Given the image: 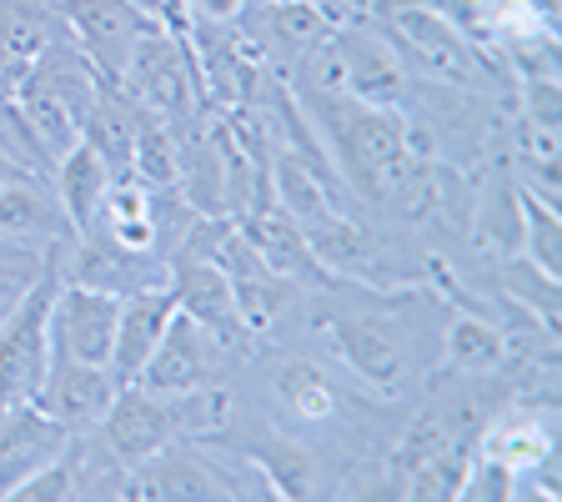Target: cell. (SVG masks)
I'll return each mask as SVG.
<instances>
[{
    "mask_svg": "<svg viewBox=\"0 0 562 502\" xmlns=\"http://www.w3.org/2000/svg\"><path fill=\"white\" fill-rule=\"evenodd\" d=\"M312 105L316 111L306 116L327 131L322 146H331V166H341L351 187H362V197L397 201L417 187V146L397 105H362L347 91H312Z\"/></svg>",
    "mask_w": 562,
    "mask_h": 502,
    "instance_id": "6da1fadb",
    "label": "cell"
},
{
    "mask_svg": "<svg viewBox=\"0 0 562 502\" xmlns=\"http://www.w3.org/2000/svg\"><path fill=\"white\" fill-rule=\"evenodd\" d=\"M216 417H222V398L216 392H181V398H171V392H151L140 382H121L116 402L101 417V433L111 457L131 472L136 462L161 453L166 443H176L187 427H206Z\"/></svg>",
    "mask_w": 562,
    "mask_h": 502,
    "instance_id": "7a4b0ae2",
    "label": "cell"
},
{
    "mask_svg": "<svg viewBox=\"0 0 562 502\" xmlns=\"http://www.w3.org/2000/svg\"><path fill=\"white\" fill-rule=\"evenodd\" d=\"M60 246H46V267L35 287L0 322V412L41 398L50 367V302L60 292Z\"/></svg>",
    "mask_w": 562,
    "mask_h": 502,
    "instance_id": "3957f363",
    "label": "cell"
},
{
    "mask_svg": "<svg viewBox=\"0 0 562 502\" xmlns=\"http://www.w3.org/2000/svg\"><path fill=\"white\" fill-rule=\"evenodd\" d=\"M376 21L386 31V46L397 51L402 66H417L422 76H442V81L477 86L487 70V51L472 46L468 35H457L437 11H427L422 0H376Z\"/></svg>",
    "mask_w": 562,
    "mask_h": 502,
    "instance_id": "277c9868",
    "label": "cell"
},
{
    "mask_svg": "<svg viewBox=\"0 0 562 502\" xmlns=\"http://www.w3.org/2000/svg\"><path fill=\"white\" fill-rule=\"evenodd\" d=\"M121 86L131 91V101L140 111H151L161 121L187 116L191 101L201 96V76H196V56H191V31H146L136 41L126 60V76Z\"/></svg>",
    "mask_w": 562,
    "mask_h": 502,
    "instance_id": "5b68a950",
    "label": "cell"
},
{
    "mask_svg": "<svg viewBox=\"0 0 562 502\" xmlns=\"http://www.w3.org/2000/svg\"><path fill=\"white\" fill-rule=\"evenodd\" d=\"M66 21L76 25V51L95 66L101 86H121L136 41L161 25L140 0H66Z\"/></svg>",
    "mask_w": 562,
    "mask_h": 502,
    "instance_id": "8992f818",
    "label": "cell"
},
{
    "mask_svg": "<svg viewBox=\"0 0 562 502\" xmlns=\"http://www.w3.org/2000/svg\"><path fill=\"white\" fill-rule=\"evenodd\" d=\"M116 316H121L116 292H101V287L60 277V292H56V302H50V357L111 367Z\"/></svg>",
    "mask_w": 562,
    "mask_h": 502,
    "instance_id": "52a82bcc",
    "label": "cell"
},
{
    "mask_svg": "<svg viewBox=\"0 0 562 502\" xmlns=\"http://www.w3.org/2000/svg\"><path fill=\"white\" fill-rule=\"evenodd\" d=\"M191 56H196L201 96L211 105H226V111H246L251 105V96L261 86V56L251 35L232 31V25H201L196 41H191Z\"/></svg>",
    "mask_w": 562,
    "mask_h": 502,
    "instance_id": "ba28073f",
    "label": "cell"
},
{
    "mask_svg": "<svg viewBox=\"0 0 562 502\" xmlns=\"http://www.w3.org/2000/svg\"><path fill=\"white\" fill-rule=\"evenodd\" d=\"M126 498H161V502H226L241 498L236 482L222 478L216 462L196 453V447H176L166 443L161 453H151L146 462L126 472Z\"/></svg>",
    "mask_w": 562,
    "mask_h": 502,
    "instance_id": "9c48e42d",
    "label": "cell"
},
{
    "mask_svg": "<svg viewBox=\"0 0 562 502\" xmlns=\"http://www.w3.org/2000/svg\"><path fill=\"white\" fill-rule=\"evenodd\" d=\"M66 443H70V427L60 417H50L41 402H21V408L0 412V498H11Z\"/></svg>",
    "mask_w": 562,
    "mask_h": 502,
    "instance_id": "30bf717a",
    "label": "cell"
},
{
    "mask_svg": "<svg viewBox=\"0 0 562 502\" xmlns=\"http://www.w3.org/2000/svg\"><path fill=\"white\" fill-rule=\"evenodd\" d=\"M331 46H337V60H341V91H347L351 101L397 105L407 66L397 60V51L386 46V35H372L357 21H347L331 31Z\"/></svg>",
    "mask_w": 562,
    "mask_h": 502,
    "instance_id": "8fae6325",
    "label": "cell"
},
{
    "mask_svg": "<svg viewBox=\"0 0 562 502\" xmlns=\"http://www.w3.org/2000/svg\"><path fill=\"white\" fill-rule=\"evenodd\" d=\"M211 367H216V337H211L201 322H191L187 312H176L166 337L156 342L151 362L140 367L136 382L151 387V392L181 398V392H201V387H206Z\"/></svg>",
    "mask_w": 562,
    "mask_h": 502,
    "instance_id": "7c38bea8",
    "label": "cell"
},
{
    "mask_svg": "<svg viewBox=\"0 0 562 502\" xmlns=\"http://www.w3.org/2000/svg\"><path fill=\"white\" fill-rule=\"evenodd\" d=\"M327 337H331V347H337V357L362 377L367 387L392 392V387L402 382V357H407V352H402V337L392 322H382V316H331Z\"/></svg>",
    "mask_w": 562,
    "mask_h": 502,
    "instance_id": "4fadbf2b",
    "label": "cell"
},
{
    "mask_svg": "<svg viewBox=\"0 0 562 502\" xmlns=\"http://www.w3.org/2000/svg\"><path fill=\"white\" fill-rule=\"evenodd\" d=\"M116 372L111 367H91V362H70V357H50L46 382H41V408L50 417H60L76 433V427H91L105 417V408L116 402Z\"/></svg>",
    "mask_w": 562,
    "mask_h": 502,
    "instance_id": "5bb4252c",
    "label": "cell"
},
{
    "mask_svg": "<svg viewBox=\"0 0 562 502\" xmlns=\"http://www.w3.org/2000/svg\"><path fill=\"white\" fill-rule=\"evenodd\" d=\"M171 292H176V312H187L191 322H201L211 337H236V332H241L232 277L216 267L211 252H196V246H191L187 257L176 261Z\"/></svg>",
    "mask_w": 562,
    "mask_h": 502,
    "instance_id": "9a60e30c",
    "label": "cell"
},
{
    "mask_svg": "<svg viewBox=\"0 0 562 502\" xmlns=\"http://www.w3.org/2000/svg\"><path fill=\"white\" fill-rule=\"evenodd\" d=\"M176 316V292L171 287H140V292L121 297V316H116V347H111V372L116 382H136L140 367L151 362L156 342L166 337Z\"/></svg>",
    "mask_w": 562,
    "mask_h": 502,
    "instance_id": "2e32d148",
    "label": "cell"
},
{
    "mask_svg": "<svg viewBox=\"0 0 562 502\" xmlns=\"http://www.w3.org/2000/svg\"><path fill=\"white\" fill-rule=\"evenodd\" d=\"M241 236L251 242V252H257L261 261H267V271H277L281 281H312L322 277V261H316L312 242H306L302 222H296L292 211H281L277 201L261 211H246L241 216Z\"/></svg>",
    "mask_w": 562,
    "mask_h": 502,
    "instance_id": "e0dca14e",
    "label": "cell"
},
{
    "mask_svg": "<svg viewBox=\"0 0 562 502\" xmlns=\"http://www.w3.org/2000/svg\"><path fill=\"white\" fill-rule=\"evenodd\" d=\"M66 226H70V216L60 211V201L41 187V176L0 191V236L56 246V242H66Z\"/></svg>",
    "mask_w": 562,
    "mask_h": 502,
    "instance_id": "ac0fdd59",
    "label": "cell"
},
{
    "mask_svg": "<svg viewBox=\"0 0 562 502\" xmlns=\"http://www.w3.org/2000/svg\"><path fill=\"white\" fill-rule=\"evenodd\" d=\"M111 166L101 161V152H95L91 141H76L66 156L56 161V191H60V211L70 216V226L76 232H86L91 226V216L101 211L105 191H111Z\"/></svg>",
    "mask_w": 562,
    "mask_h": 502,
    "instance_id": "d6986e66",
    "label": "cell"
},
{
    "mask_svg": "<svg viewBox=\"0 0 562 502\" xmlns=\"http://www.w3.org/2000/svg\"><path fill=\"white\" fill-rule=\"evenodd\" d=\"M50 46H56V35H50L46 0H0V60L15 76V86Z\"/></svg>",
    "mask_w": 562,
    "mask_h": 502,
    "instance_id": "ffe728a7",
    "label": "cell"
},
{
    "mask_svg": "<svg viewBox=\"0 0 562 502\" xmlns=\"http://www.w3.org/2000/svg\"><path fill=\"white\" fill-rule=\"evenodd\" d=\"M271 176H277V207L281 211H292L302 226L322 222V216H331L337 207V187H331L322 171H312V166L302 161V156L292 152H277V161H271Z\"/></svg>",
    "mask_w": 562,
    "mask_h": 502,
    "instance_id": "44dd1931",
    "label": "cell"
},
{
    "mask_svg": "<svg viewBox=\"0 0 562 502\" xmlns=\"http://www.w3.org/2000/svg\"><path fill=\"white\" fill-rule=\"evenodd\" d=\"M482 453L497 457V462H507V468L522 478V472L532 468H548L552 462V417H527V412H517V417H507L503 427H492V437L482 443Z\"/></svg>",
    "mask_w": 562,
    "mask_h": 502,
    "instance_id": "7402d4cb",
    "label": "cell"
},
{
    "mask_svg": "<svg viewBox=\"0 0 562 502\" xmlns=\"http://www.w3.org/2000/svg\"><path fill=\"white\" fill-rule=\"evenodd\" d=\"M513 197H517V211H522L527 261L562 281V211H558V201L538 197L532 187H513Z\"/></svg>",
    "mask_w": 562,
    "mask_h": 502,
    "instance_id": "603a6c76",
    "label": "cell"
},
{
    "mask_svg": "<svg viewBox=\"0 0 562 502\" xmlns=\"http://www.w3.org/2000/svg\"><path fill=\"white\" fill-rule=\"evenodd\" d=\"M131 171L146 181L151 191H171L181 181V146H176L171 126L161 116H140V131H136V146H131Z\"/></svg>",
    "mask_w": 562,
    "mask_h": 502,
    "instance_id": "cb8c5ba5",
    "label": "cell"
},
{
    "mask_svg": "<svg viewBox=\"0 0 562 502\" xmlns=\"http://www.w3.org/2000/svg\"><path fill=\"white\" fill-rule=\"evenodd\" d=\"M81 478H86V447L70 437L46 468L31 472V478L11 492V502H70L76 492H81Z\"/></svg>",
    "mask_w": 562,
    "mask_h": 502,
    "instance_id": "d4e9b609",
    "label": "cell"
},
{
    "mask_svg": "<svg viewBox=\"0 0 562 502\" xmlns=\"http://www.w3.org/2000/svg\"><path fill=\"white\" fill-rule=\"evenodd\" d=\"M251 462H257V472H267L271 478V488L281 492V498H312L316 492V462H312V453H302L296 443H261V447H251Z\"/></svg>",
    "mask_w": 562,
    "mask_h": 502,
    "instance_id": "484cf974",
    "label": "cell"
},
{
    "mask_svg": "<svg viewBox=\"0 0 562 502\" xmlns=\"http://www.w3.org/2000/svg\"><path fill=\"white\" fill-rule=\"evenodd\" d=\"M447 357L462 372H492L507 357V337L482 316H457L452 332H447Z\"/></svg>",
    "mask_w": 562,
    "mask_h": 502,
    "instance_id": "4316f807",
    "label": "cell"
},
{
    "mask_svg": "<svg viewBox=\"0 0 562 502\" xmlns=\"http://www.w3.org/2000/svg\"><path fill=\"white\" fill-rule=\"evenodd\" d=\"M41 267H46V252H35V246H25V242L0 246V316L31 292Z\"/></svg>",
    "mask_w": 562,
    "mask_h": 502,
    "instance_id": "83f0119b",
    "label": "cell"
},
{
    "mask_svg": "<svg viewBox=\"0 0 562 502\" xmlns=\"http://www.w3.org/2000/svg\"><path fill=\"white\" fill-rule=\"evenodd\" d=\"M507 292L522 306H532L548 327H558V277L538 271L532 261H513V267H507Z\"/></svg>",
    "mask_w": 562,
    "mask_h": 502,
    "instance_id": "f1b7e54d",
    "label": "cell"
},
{
    "mask_svg": "<svg viewBox=\"0 0 562 502\" xmlns=\"http://www.w3.org/2000/svg\"><path fill=\"white\" fill-rule=\"evenodd\" d=\"M427 11H437L457 35H468L472 46H492V5L497 0H422Z\"/></svg>",
    "mask_w": 562,
    "mask_h": 502,
    "instance_id": "f546056e",
    "label": "cell"
},
{
    "mask_svg": "<svg viewBox=\"0 0 562 502\" xmlns=\"http://www.w3.org/2000/svg\"><path fill=\"white\" fill-rule=\"evenodd\" d=\"M281 392L302 417H331V387L322 382V372L306 362H292L281 372Z\"/></svg>",
    "mask_w": 562,
    "mask_h": 502,
    "instance_id": "4dcf8cb0",
    "label": "cell"
},
{
    "mask_svg": "<svg viewBox=\"0 0 562 502\" xmlns=\"http://www.w3.org/2000/svg\"><path fill=\"white\" fill-rule=\"evenodd\" d=\"M457 498H477V502H503V498H517V472L507 462L482 453L477 462H468V478H462V492Z\"/></svg>",
    "mask_w": 562,
    "mask_h": 502,
    "instance_id": "1f68e13d",
    "label": "cell"
},
{
    "mask_svg": "<svg viewBox=\"0 0 562 502\" xmlns=\"http://www.w3.org/2000/svg\"><path fill=\"white\" fill-rule=\"evenodd\" d=\"M522 105H527V126L558 131V121H562V86H558V76H527V81H522Z\"/></svg>",
    "mask_w": 562,
    "mask_h": 502,
    "instance_id": "d6a6232c",
    "label": "cell"
},
{
    "mask_svg": "<svg viewBox=\"0 0 562 502\" xmlns=\"http://www.w3.org/2000/svg\"><path fill=\"white\" fill-rule=\"evenodd\" d=\"M191 21H201V25H232L236 15L246 11V0H191Z\"/></svg>",
    "mask_w": 562,
    "mask_h": 502,
    "instance_id": "836d02e7",
    "label": "cell"
},
{
    "mask_svg": "<svg viewBox=\"0 0 562 502\" xmlns=\"http://www.w3.org/2000/svg\"><path fill=\"white\" fill-rule=\"evenodd\" d=\"M31 176H35V171H25L21 161H11V156L0 152V191H5V187H15V181H31Z\"/></svg>",
    "mask_w": 562,
    "mask_h": 502,
    "instance_id": "e575fe53",
    "label": "cell"
}]
</instances>
